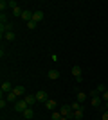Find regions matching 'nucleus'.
I'll return each instance as SVG.
<instances>
[{
  "instance_id": "nucleus-23",
  "label": "nucleus",
  "mask_w": 108,
  "mask_h": 120,
  "mask_svg": "<svg viewBox=\"0 0 108 120\" xmlns=\"http://www.w3.org/2000/svg\"><path fill=\"white\" fill-rule=\"evenodd\" d=\"M0 23H9V22H7V16H5V13H2V15H0Z\"/></svg>"
},
{
  "instance_id": "nucleus-22",
  "label": "nucleus",
  "mask_w": 108,
  "mask_h": 120,
  "mask_svg": "<svg viewBox=\"0 0 108 120\" xmlns=\"http://www.w3.org/2000/svg\"><path fill=\"white\" fill-rule=\"evenodd\" d=\"M72 106V111H77V109H83V106L79 104V102H74V104H70Z\"/></svg>"
},
{
  "instance_id": "nucleus-24",
  "label": "nucleus",
  "mask_w": 108,
  "mask_h": 120,
  "mask_svg": "<svg viewBox=\"0 0 108 120\" xmlns=\"http://www.w3.org/2000/svg\"><path fill=\"white\" fill-rule=\"evenodd\" d=\"M97 91H99V93H104V91H108V90H106V86H104V84H99L97 86Z\"/></svg>"
},
{
  "instance_id": "nucleus-11",
  "label": "nucleus",
  "mask_w": 108,
  "mask_h": 120,
  "mask_svg": "<svg viewBox=\"0 0 108 120\" xmlns=\"http://www.w3.org/2000/svg\"><path fill=\"white\" fill-rule=\"evenodd\" d=\"M22 20H25L27 22V23H29V22H31L32 20V11H24V13H22Z\"/></svg>"
},
{
  "instance_id": "nucleus-25",
  "label": "nucleus",
  "mask_w": 108,
  "mask_h": 120,
  "mask_svg": "<svg viewBox=\"0 0 108 120\" xmlns=\"http://www.w3.org/2000/svg\"><path fill=\"white\" fill-rule=\"evenodd\" d=\"M36 25H38V23L31 20V22H29V23H27V27H29V29H31V30H34V29H36Z\"/></svg>"
},
{
  "instance_id": "nucleus-17",
  "label": "nucleus",
  "mask_w": 108,
  "mask_h": 120,
  "mask_svg": "<svg viewBox=\"0 0 108 120\" xmlns=\"http://www.w3.org/2000/svg\"><path fill=\"white\" fill-rule=\"evenodd\" d=\"M22 13H24V9H22L20 5H18V7H16V9H13V15H15L16 18H22Z\"/></svg>"
},
{
  "instance_id": "nucleus-3",
  "label": "nucleus",
  "mask_w": 108,
  "mask_h": 120,
  "mask_svg": "<svg viewBox=\"0 0 108 120\" xmlns=\"http://www.w3.org/2000/svg\"><path fill=\"white\" fill-rule=\"evenodd\" d=\"M5 32H13V23H0V34L4 36Z\"/></svg>"
},
{
  "instance_id": "nucleus-6",
  "label": "nucleus",
  "mask_w": 108,
  "mask_h": 120,
  "mask_svg": "<svg viewBox=\"0 0 108 120\" xmlns=\"http://www.w3.org/2000/svg\"><path fill=\"white\" fill-rule=\"evenodd\" d=\"M0 90H2V95H4V93H9V91H13V86H11L9 81H4V82H2V86H0Z\"/></svg>"
},
{
  "instance_id": "nucleus-19",
  "label": "nucleus",
  "mask_w": 108,
  "mask_h": 120,
  "mask_svg": "<svg viewBox=\"0 0 108 120\" xmlns=\"http://www.w3.org/2000/svg\"><path fill=\"white\" fill-rule=\"evenodd\" d=\"M74 120H83V109L74 111Z\"/></svg>"
},
{
  "instance_id": "nucleus-9",
  "label": "nucleus",
  "mask_w": 108,
  "mask_h": 120,
  "mask_svg": "<svg viewBox=\"0 0 108 120\" xmlns=\"http://www.w3.org/2000/svg\"><path fill=\"white\" fill-rule=\"evenodd\" d=\"M56 100H52V99H49V100H47V102H45V108H47V109H49V111H56Z\"/></svg>"
},
{
  "instance_id": "nucleus-15",
  "label": "nucleus",
  "mask_w": 108,
  "mask_h": 120,
  "mask_svg": "<svg viewBox=\"0 0 108 120\" xmlns=\"http://www.w3.org/2000/svg\"><path fill=\"white\" fill-rule=\"evenodd\" d=\"M72 75H74V77H81V66H77V65H74L72 66Z\"/></svg>"
},
{
  "instance_id": "nucleus-21",
  "label": "nucleus",
  "mask_w": 108,
  "mask_h": 120,
  "mask_svg": "<svg viewBox=\"0 0 108 120\" xmlns=\"http://www.w3.org/2000/svg\"><path fill=\"white\" fill-rule=\"evenodd\" d=\"M5 7H9V2H5V0H0V11L4 13Z\"/></svg>"
},
{
  "instance_id": "nucleus-16",
  "label": "nucleus",
  "mask_w": 108,
  "mask_h": 120,
  "mask_svg": "<svg viewBox=\"0 0 108 120\" xmlns=\"http://www.w3.org/2000/svg\"><path fill=\"white\" fill-rule=\"evenodd\" d=\"M2 38H4V40H7V41H13V40L16 38V34H15V32H5Z\"/></svg>"
},
{
  "instance_id": "nucleus-7",
  "label": "nucleus",
  "mask_w": 108,
  "mask_h": 120,
  "mask_svg": "<svg viewBox=\"0 0 108 120\" xmlns=\"http://www.w3.org/2000/svg\"><path fill=\"white\" fill-rule=\"evenodd\" d=\"M24 99H25V102H27V106H29V108H32V106H34L36 102H38V99H36V95H31V93H29V95H25V97H24Z\"/></svg>"
},
{
  "instance_id": "nucleus-18",
  "label": "nucleus",
  "mask_w": 108,
  "mask_h": 120,
  "mask_svg": "<svg viewBox=\"0 0 108 120\" xmlns=\"http://www.w3.org/2000/svg\"><path fill=\"white\" fill-rule=\"evenodd\" d=\"M51 118H52V120H61V118H63V115L60 113V111H52Z\"/></svg>"
},
{
  "instance_id": "nucleus-27",
  "label": "nucleus",
  "mask_w": 108,
  "mask_h": 120,
  "mask_svg": "<svg viewBox=\"0 0 108 120\" xmlns=\"http://www.w3.org/2000/svg\"><path fill=\"white\" fill-rule=\"evenodd\" d=\"M99 95H101V93H99V91H97V88L90 91V97H99Z\"/></svg>"
},
{
  "instance_id": "nucleus-20",
  "label": "nucleus",
  "mask_w": 108,
  "mask_h": 120,
  "mask_svg": "<svg viewBox=\"0 0 108 120\" xmlns=\"http://www.w3.org/2000/svg\"><path fill=\"white\" fill-rule=\"evenodd\" d=\"M5 99H7V102H16V95H15V93H13V91H9Z\"/></svg>"
},
{
  "instance_id": "nucleus-10",
  "label": "nucleus",
  "mask_w": 108,
  "mask_h": 120,
  "mask_svg": "<svg viewBox=\"0 0 108 120\" xmlns=\"http://www.w3.org/2000/svg\"><path fill=\"white\" fill-rule=\"evenodd\" d=\"M13 93H15L16 97L25 95V88H24V86H15V88H13Z\"/></svg>"
},
{
  "instance_id": "nucleus-4",
  "label": "nucleus",
  "mask_w": 108,
  "mask_h": 120,
  "mask_svg": "<svg viewBox=\"0 0 108 120\" xmlns=\"http://www.w3.org/2000/svg\"><path fill=\"white\" fill-rule=\"evenodd\" d=\"M34 95H36V99H38V102H43V104H45L47 100H49V97H47V91H43V90L36 91Z\"/></svg>"
},
{
  "instance_id": "nucleus-13",
  "label": "nucleus",
  "mask_w": 108,
  "mask_h": 120,
  "mask_svg": "<svg viewBox=\"0 0 108 120\" xmlns=\"http://www.w3.org/2000/svg\"><path fill=\"white\" fill-rule=\"evenodd\" d=\"M22 115H24V118H25V120H31L32 116H34V111H32V108H27V109L24 111Z\"/></svg>"
},
{
  "instance_id": "nucleus-26",
  "label": "nucleus",
  "mask_w": 108,
  "mask_h": 120,
  "mask_svg": "<svg viewBox=\"0 0 108 120\" xmlns=\"http://www.w3.org/2000/svg\"><path fill=\"white\" fill-rule=\"evenodd\" d=\"M5 104H7V99H4V97H2V99H0V108L4 109V108H5Z\"/></svg>"
},
{
  "instance_id": "nucleus-5",
  "label": "nucleus",
  "mask_w": 108,
  "mask_h": 120,
  "mask_svg": "<svg viewBox=\"0 0 108 120\" xmlns=\"http://www.w3.org/2000/svg\"><path fill=\"white\" fill-rule=\"evenodd\" d=\"M90 106H94V108H101V106H103V99H101V95H99V97H90Z\"/></svg>"
},
{
  "instance_id": "nucleus-12",
  "label": "nucleus",
  "mask_w": 108,
  "mask_h": 120,
  "mask_svg": "<svg viewBox=\"0 0 108 120\" xmlns=\"http://www.w3.org/2000/svg\"><path fill=\"white\" fill-rule=\"evenodd\" d=\"M47 77H49V79H52V81H56L58 77H60V72L52 68V70H49V72H47Z\"/></svg>"
},
{
  "instance_id": "nucleus-1",
  "label": "nucleus",
  "mask_w": 108,
  "mask_h": 120,
  "mask_svg": "<svg viewBox=\"0 0 108 120\" xmlns=\"http://www.w3.org/2000/svg\"><path fill=\"white\" fill-rule=\"evenodd\" d=\"M27 108H29V106H27L25 99H22V100H16V102H15V109L18 111V113H24V111H25Z\"/></svg>"
},
{
  "instance_id": "nucleus-30",
  "label": "nucleus",
  "mask_w": 108,
  "mask_h": 120,
  "mask_svg": "<svg viewBox=\"0 0 108 120\" xmlns=\"http://www.w3.org/2000/svg\"><path fill=\"white\" fill-rule=\"evenodd\" d=\"M103 106H104V109H108V102H103Z\"/></svg>"
},
{
  "instance_id": "nucleus-28",
  "label": "nucleus",
  "mask_w": 108,
  "mask_h": 120,
  "mask_svg": "<svg viewBox=\"0 0 108 120\" xmlns=\"http://www.w3.org/2000/svg\"><path fill=\"white\" fill-rule=\"evenodd\" d=\"M101 99H103V102H108V91H104V93H101Z\"/></svg>"
},
{
  "instance_id": "nucleus-29",
  "label": "nucleus",
  "mask_w": 108,
  "mask_h": 120,
  "mask_svg": "<svg viewBox=\"0 0 108 120\" xmlns=\"http://www.w3.org/2000/svg\"><path fill=\"white\" fill-rule=\"evenodd\" d=\"M101 120H108V109L103 111V116H101Z\"/></svg>"
},
{
  "instance_id": "nucleus-14",
  "label": "nucleus",
  "mask_w": 108,
  "mask_h": 120,
  "mask_svg": "<svg viewBox=\"0 0 108 120\" xmlns=\"http://www.w3.org/2000/svg\"><path fill=\"white\" fill-rule=\"evenodd\" d=\"M76 99H77V102H79V104H83V102L87 100V93H85V91H77Z\"/></svg>"
},
{
  "instance_id": "nucleus-8",
  "label": "nucleus",
  "mask_w": 108,
  "mask_h": 120,
  "mask_svg": "<svg viewBox=\"0 0 108 120\" xmlns=\"http://www.w3.org/2000/svg\"><path fill=\"white\" fill-rule=\"evenodd\" d=\"M43 16H45V15H43V11H40V9H38V11H34V13H32V22L40 23V22L43 20Z\"/></svg>"
},
{
  "instance_id": "nucleus-2",
  "label": "nucleus",
  "mask_w": 108,
  "mask_h": 120,
  "mask_svg": "<svg viewBox=\"0 0 108 120\" xmlns=\"http://www.w3.org/2000/svg\"><path fill=\"white\" fill-rule=\"evenodd\" d=\"M60 113H61L63 116H67V118H68V116L72 115V106H70V104H65V106H61V108H60Z\"/></svg>"
}]
</instances>
